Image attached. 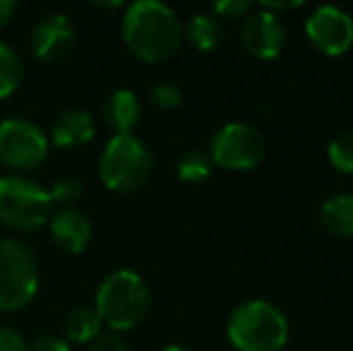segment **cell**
<instances>
[{"instance_id": "1", "label": "cell", "mask_w": 353, "mask_h": 351, "mask_svg": "<svg viewBox=\"0 0 353 351\" xmlns=\"http://www.w3.org/2000/svg\"><path fill=\"white\" fill-rule=\"evenodd\" d=\"M123 41L142 63H166L183 46V24L168 5L159 0H137L123 17Z\"/></svg>"}, {"instance_id": "2", "label": "cell", "mask_w": 353, "mask_h": 351, "mask_svg": "<svg viewBox=\"0 0 353 351\" xmlns=\"http://www.w3.org/2000/svg\"><path fill=\"white\" fill-rule=\"evenodd\" d=\"M149 303L152 294L147 281L135 270H116L99 286L94 310L113 332H128L147 318Z\"/></svg>"}, {"instance_id": "3", "label": "cell", "mask_w": 353, "mask_h": 351, "mask_svg": "<svg viewBox=\"0 0 353 351\" xmlns=\"http://www.w3.org/2000/svg\"><path fill=\"white\" fill-rule=\"evenodd\" d=\"M226 334L236 351H281L288 342V320L270 301L250 299L231 313Z\"/></svg>"}, {"instance_id": "4", "label": "cell", "mask_w": 353, "mask_h": 351, "mask_svg": "<svg viewBox=\"0 0 353 351\" xmlns=\"http://www.w3.org/2000/svg\"><path fill=\"white\" fill-rule=\"evenodd\" d=\"M154 157L137 135H113L99 159V174L108 190L132 192L149 181Z\"/></svg>"}, {"instance_id": "5", "label": "cell", "mask_w": 353, "mask_h": 351, "mask_svg": "<svg viewBox=\"0 0 353 351\" xmlns=\"http://www.w3.org/2000/svg\"><path fill=\"white\" fill-rule=\"evenodd\" d=\"M53 214L46 188L24 176L0 178V221L14 231H37Z\"/></svg>"}, {"instance_id": "6", "label": "cell", "mask_w": 353, "mask_h": 351, "mask_svg": "<svg viewBox=\"0 0 353 351\" xmlns=\"http://www.w3.org/2000/svg\"><path fill=\"white\" fill-rule=\"evenodd\" d=\"M37 289L39 267L32 250L14 239H0V313L27 308Z\"/></svg>"}, {"instance_id": "7", "label": "cell", "mask_w": 353, "mask_h": 351, "mask_svg": "<svg viewBox=\"0 0 353 351\" xmlns=\"http://www.w3.org/2000/svg\"><path fill=\"white\" fill-rule=\"evenodd\" d=\"M267 152L265 135L250 123H226L212 137L210 159L226 171H250L262 164Z\"/></svg>"}, {"instance_id": "8", "label": "cell", "mask_w": 353, "mask_h": 351, "mask_svg": "<svg viewBox=\"0 0 353 351\" xmlns=\"http://www.w3.org/2000/svg\"><path fill=\"white\" fill-rule=\"evenodd\" d=\"M48 135L29 118L0 123V164L12 171H34L48 157Z\"/></svg>"}, {"instance_id": "9", "label": "cell", "mask_w": 353, "mask_h": 351, "mask_svg": "<svg viewBox=\"0 0 353 351\" xmlns=\"http://www.w3.org/2000/svg\"><path fill=\"white\" fill-rule=\"evenodd\" d=\"M305 37L320 53L339 58L353 46V17L334 5H320L305 19Z\"/></svg>"}, {"instance_id": "10", "label": "cell", "mask_w": 353, "mask_h": 351, "mask_svg": "<svg viewBox=\"0 0 353 351\" xmlns=\"http://www.w3.org/2000/svg\"><path fill=\"white\" fill-rule=\"evenodd\" d=\"M283 43H286V29L281 17L255 5V10L243 19L241 27L243 51L257 61H274L283 51Z\"/></svg>"}, {"instance_id": "11", "label": "cell", "mask_w": 353, "mask_h": 351, "mask_svg": "<svg viewBox=\"0 0 353 351\" xmlns=\"http://www.w3.org/2000/svg\"><path fill=\"white\" fill-rule=\"evenodd\" d=\"M74 48V24L68 14L53 12L32 29V51L43 63H61Z\"/></svg>"}, {"instance_id": "12", "label": "cell", "mask_w": 353, "mask_h": 351, "mask_svg": "<svg viewBox=\"0 0 353 351\" xmlns=\"http://www.w3.org/2000/svg\"><path fill=\"white\" fill-rule=\"evenodd\" d=\"M48 229H51L53 243L70 255L84 253L89 241H92V224L74 207H61L53 212L48 219Z\"/></svg>"}, {"instance_id": "13", "label": "cell", "mask_w": 353, "mask_h": 351, "mask_svg": "<svg viewBox=\"0 0 353 351\" xmlns=\"http://www.w3.org/2000/svg\"><path fill=\"white\" fill-rule=\"evenodd\" d=\"M94 132H97V123L92 113L84 108H68L58 113V118L53 121L48 142L63 150H74V147H84L87 142H92Z\"/></svg>"}, {"instance_id": "14", "label": "cell", "mask_w": 353, "mask_h": 351, "mask_svg": "<svg viewBox=\"0 0 353 351\" xmlns=\"http://www.w3.org/2000/svg\"><path fill=\"white\" fill-rule=\"evenodd\" d=\"M142 118V103L132 89H116L103 101V121L113 135H132Z\"/></svg>"}, {"instance_id": "15", "label": "cell", "mask_w": 353, "mask_h": 351, "mask_svg": "<svg viewBox=\"0 0 353 351\" xmlns=\"http://www.w3.org/2000/svg\"><path fill=\"white\" fill-rule=\"evenodd\" d=\"M320 221L336 239H353V192H336L320 207Z\"/></svg>"}, {"instance_id": "16", "label": "cell", "mask_w": 353, "mask_h": 351, "mask_svg": "<svg viewBox=\"0 0 353 351\" xmlns=\"http://www.w3.org/2000/svg\"><path fill=\"white\" fill-rule=\"evenodd\" d=\"M183 39H188V43L192 48H197V51L210 53L214 48H219V43L223 41V27L214 14L197 12L183 27Z\"/></svg>"}, {"instance_id": "17", "label": "cell", "mask_w": 353, "mask_h": 351, "mask_svg": "<svg viewBox=\"0 0 353 351\" xmlns=\"http://www.w3.org/2000/svg\"><path fill=\"white\" fill-rule=\"evenodd\" d=\"M101 325L97 310L77 305L65 315V337L74 344H92L101 334Z\"/></svg>"}, {"instance_id": "18", "label": "cell", "mask_w": 353, "mask_h": 351, "mask_svg": "<svg viewBox=\"0 0 353 351\" xmlns=\"http://www.w3.org/2000/svg\"><path fill=\"white\" fill-rule=\"evenodd\" d=\"M24 68L19 56L8 46V43L0 41V99H8L17 92V87L22 85Z\"/></svg>"}, {"instance_id": "19", "label": "cell", "mask_w": 353, "mask_h": 351, "mask_svg": "<svg viewBox=\"0 0 353 351\" xmlns=\"http://www.w3.org/2000/svg\"><path fill=\"white\" fill-rule=\"evenodd\" d=\"M212 159L207 152H200V150H190L185 152V154H181V159H178L176 164V174L181 178L183 183H205L207 178L212 176Z\"/></svg>"}, {"instance_id": "20", "label": "cell", "mask_w": 353, "mask_h": 351, "mask_svg": "<svg viewBox=\"0 0 353 351\" xmlns=\"http://www.w3.org/2000/svg\"><path fill=\"white\" fill-rule=\"evenodd\" d=\"M327 159L332 169H336L339 174L353 176V130H344L332 137L327 147Z\"/></svg>"}, {"instance_id": "21", "label": "cell", "mask_w": 353, "mask_h": 351, "mask_svg": "<svg viewBox=\"0 0 353 351\" xmlns=\"http://www.w3.org/2000/svg\"><path fill=\"white\" fill-rule=\"evenodd\" d=\"M82 181H79L77 176H61L53 181L51 190H48V195H51V202L53 205H63V207H70L72 202H77L79 197H82Z\"/></svg>"}, {"instance_id": "22", "label": "cell", "mask_w": 353, "mask_h": 351, "mask_svg": "<svg viewBox=\"0 0 353 351\" xmlns=\"http://www.w3.org/2000/svg\"><path fill=\"white\" fill-rule=\"evenodd\" d=\"M152 101L154 106L163 108V111H171V108H176L183 101V92L173 82H157L152 87Z\"/></svg>"}, {"instance_id": "23", "label": "cell", "mask_w": 353, "mask_h": 351, "mask_svg": "<svg viewBox=\"0 0 353 351\" xmlns=\"http://www.w3.org/2000/svg\"><path fill=\"white\" fill-rule=\"evenodd\" d=\"M255 10V5L250 3V0H223V3H216L212 8L214 17L216 19H245L248 14Z\"/></svg>"}, {"instance_id": "24", "label": "cell", "mask_w": 353, "mask_h": 351, "mask_svg": "<svg viewBox=\"0 0 353 351\" xmlns=\"http://www.w3.org/2000/svg\"><path fill=\"white\" fill-rule=\"evenodd\" d=\"M89 351H130V349H128V344L116 332H108V334H99L89 344Z\"/></svg>"}, {"instance_id": "25", "label": "cell", "mask_w": 353, "mask_h": 351, "mask_svg": "<svg viewBox=\"0 0 353 351\" xmlns=\"http://www.w3.org/2000/svg\"><path fill=\"white\" fill-rule=\"evenodd\" d=\"M0 351H27V342L12 328H0Z\"/></svg>"}, {"instance_id": "26", "label": "cell", "mask_w": 353, "mask_h": 351, "mask_svg": "<svg viewBox=\"0 0 353 351\" xmlns=\"http://www.w3.org/2000/svg\"><path fill=\"white\" fill-rule=\"evenodd\" d=\"M27 351H70V344L61 337L46 334V337H39L32 344H27Z\"/></svg>"}, {"instance_id": "27", "label": "cell", "mask_w": 353, "mask_h": 351, "mask_svg": "<svg viewBox=\"0 0 353 351\" xmlns=\"http://www.w3.org/2000/svg\"><path fill=\"white\" fill-rule=\"evenodd\" d=\"M301 5H303V0H293V3H260L257 8L267 10V12H272V14H279V12H288V10L301 8Z\"/></svg>"}, {"instance_id": "28", "label": "cell", "mask_w": 353, "mask_h": 351, "mask_svg": "<svg viewBox=\"0 0 353 351\" xmlns=\"http://www.w3.org/2000/svg\"><path fill=\"white\" fill-rule=\"evenodd\" d=\"M17 8H19V5L14 3V0H0V27H5V24L12 22Z\"/></svg>"}, {"instance_id": "29", "label": "cell", "mask_w": 353, "mask_h": 351, "mask_svg": "<svg viewBox=\"0 0 353 351\" xmlns=\"http://www.w3.org/2000/svg\"><path fill=\"white\" fill-rule=\"evenodd\" d=\"M161 351H190V349L181 347V344H168V347H163Z\"/></svg>"}]
</instances>
